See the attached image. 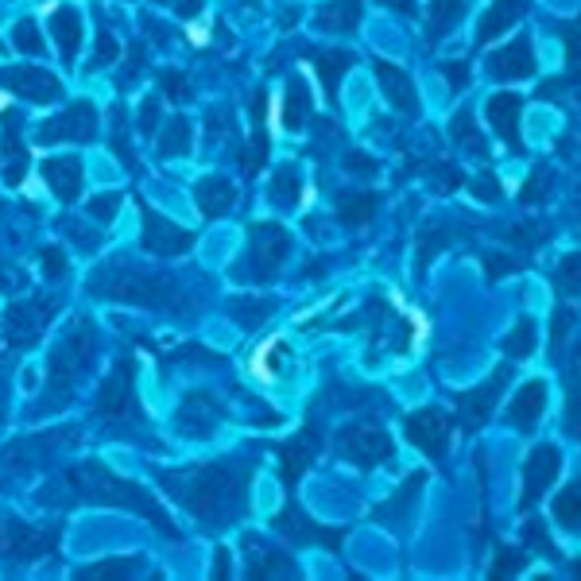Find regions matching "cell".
<instances>
[{
    "mask_svg": "<svg viewBox=\"0 0 581 581\" xmlns=\"http://www.w3.org/2000/svg\"><path fill=\"white\" fill-rule=\"evenodd\" d=\"M469 0H431V39H442L446 32L458 28Z\"/></svg>",
    "mask_w": 581,
    "mask_h": 581,
    "instance_id": "obj_25",
    "label": "cell"
},
{
    "mask_svg": "<svg viewBox=\"0 0 581 581\" xmlns=\"http://www.w3.org/2000/svg\"><path fill=\"white\" fill-rule=\"evenodd\" d=\"M50 32L59 39V55L62 62H74L77 59V47H82V20H77L74 8H59L50 16Z\"/></svg>",
    "mask_w": 581,
    "mask_h": 581,
    "instance_id": "obj_21",
    "label": "cell"
},
{
    "mask_svg": "<svg viewBox=\"0 0 581 581\" xmlns=\"http://www.w3.org/2000/svg\"><path fill=\"white\" fill-rule=\"evenodd\" d=\"M477 194H481V198H485V202H493V198H496V194H500V186L493 183V178H481V183H477Z\"/></svg>",
    "mask_w": 581,
    "mask_h": 581,
    "instance_id": "obj_50",
    "label": "cell"
},
{
    "mask_svg": "<svg viewBox=\"0 0 581 581\" xmlns=\"http://www.w3.org/2000/svg\"><path fill=\"white\" fill-rule=\"evenodd\" d=\"M136 562H124V558H109V562H97L94 570H77V577H128L132 574Z\"/></svg>",
    "mask_w": 581,
    "mask_h": 581,
    "instance_id": "obj_37",
    "label": "cell"
},
{
    "mask_svg": "<svg viewBox=\"0 0 581 581\" xmlns=\"http://www.w3.org/2000/svg\"><path fill=\"white\" fill-rule=\"evenodd\" d=\"M244 485H249L244 473H229L225 465H205L186 481V504L202 520L229 523L244 508Z\"/></svg>",
    "mask_w": 581,
    "mask_h": 581,
    "instance_id": "obj_2",
    "label": "cell"
},
{
    "mask_svg": "<svg viewBox=\"0 0 581 581\" xmlns=\"http://www.w3.org/2000/svg\"><path fill=\"white\" fill-rule=\"evenodd\" d=\"M407 438L422 449V454L442 458L446 438H449V419L442 415V411H415V415H407Z\"/></svg>",
    "mask_w": 581,
    "mask_h": 581,
    "instance_id": "obj_8",
    "label": "cell"
},
{
    "mask_svg": "<svg viewBox=\"0 0 581 581\" xmlns=\"http://www.w3.org/2000/svg\"><path fill=\"white\" fill-rule=\"evenodd\" d=\"M97 353V338H94V330L86 326V322H77V326H70V333L59 341V349L50 353V387H59L62 384H70V377H77L89 360H94ZM62 395H67V387H62Z\"/></svg>",
    "mask_w": 581,
    "mask_h": 581,
    "instance_id": "obj_3",
    "label": "cell"
},
{
    "mask_svg": "<svg viewBox=\"0 0 581 581\" xmlns=\"http://www.w3.org/2000/svg\"><path fill=\"white\" fill-rule=\"evenodd\" d=\"M527 8H531V0H496V5L485 12V20H481V43H493L496 35H504Z\"/></svg>",
    "mask_w": 581,
    "mask_h": 581,
    "instance_id": "obj_18",
    "label": "cell"
},
{
    "mask_svg": "<svg viewBox=\"0 0 581 581\" xmlns=\"http://www.w3.org/2000/svg\"><path fill=\"white\" fill-rule=\"evenodd\" d=\"M194 198H198L202 205V213L205 217H217V213H229V205H232V186H229V178H202L198 186H194Z\"/></svg>",
    "mask_w": 581,
    "mask_h": 581,
    "instance_id": "obj_23",
    "label": "cell"
},
{
    "mask_svg": "<svg viewBox=\"0 0 581 581\" xmlns=\"http://www.w3.org/2000/svg\"><path fill=\"white\" fill-rule=\"evenodd\" d=\"M512 237L523 244H535V241H542V229H512Z\"/></svg>",
    "mask_w": 581,
    "mask_h": 581,
    "instance_id": "obj_51",
    "label": "cell"
},
{
    "mask_svg": "<svg viewBox=\"0 0 581 581\" xmlns=\"http://www.w3.org/2000/svg\"><path fill=\"white\" fill-rule=\"evenodd\" d=\"M360 23V0H330L318 12V28L326 32H353Z\"/></svg>",
    "mask_w": 581,
    "mask_h": 581,
    "instance_id": "obj_24",
    "label": "cell"
},
{
    "mask_svg": "<svg viewBox=\"0 0 581 581\" xmlns=\"http://www.w3.org/2000/svg\"><path fill=\"white\" fill-rule=\"evenodd\" d=\"M70 485H74L86 500H94V504H113V508H132V512L144 515V520L159 523L171 539H178V535H175V523L167 520L159 508H155V500L144 493V488H140V485H128V481H121V477H113L101 461L77 465V469L70 473Z\"/></svg>",
    "mask_w": 581,
    "mask_h": 581,
    "instance_id": "obj_1",
    "label": "cell"
},
{
    "mask_svg": "<svg viewBox=\"0 0 581 581\" xmlns=\"http://www.w3.org/2000/svg\"><path fill=\"white\" fill-rule=\"evenodd\" d=\"M515 570H520V558H515V554H500V562H496L493 577H496V574H500V577H512Z\"/></svg>",
    "mask_w": 581,
    "mask_h": 581,
    "instance_id": "obj_45",
    "label": "cell"
},
{
    "mask_svg": "<svg viewBox=\"0 0 581 581\" xmlns=\"http://www.w3.org/2000/svg\"><path fill=\"white\" fill-rule=\"evenodd\" d=\"M574 574H577V577H581V562H574Z\"/></svg>",
    "mask_w": 581,
    "mask_h": 581,
    "instance_id": "obj_55",
    "label": "cell"
},
{
    "mask_svg": "<svg viewBox=\"0 0 581 581\" xmlns=\"http://www.w3.org/2000/svg\"><path fill=\"white\" fill-rule=\"evenodd\" d=\"M128 399H132V365L121 360V365L113 368L109 384L101 387V411H105V415H124Z\"/></svg>",
    "mask_w": 581,
    "mask_h": 581,
    "instance_id": "obj_20",
    "label": "cell"
},
{
    "mask_svg": "<svg viewBox=\"0 0 581 581\" xmlns=\"http://www.w3.org/2000/svg\"><path fill=\"white\" fill-rule=\"evenodd\" d=\"M504 380H508V368H500L496 377H488L485 387H477V392H465L461 395V411H469V426H481L488 415H493V404H496Z\"/></svg>",
    "mask_w": 581,
    "mask_h": 581,
    "instance_id": "obj_17",
    "label": "cell"
},
{
    "mask_svg": "<svg viewBox=\"0 0 581 581\" xmlns=\"http://www.w3.org/2000/svg\"><path fill=\"white\" fill-rule=\"evenodd\" d=\"M380 5H392V8H404L407 12L411 5H415V0H380Z\"/></svg>",
    "mask_w": 581,
    "mask_h": 581,
    "instance_id": "obj_54",
    "label": "cell"
},
{
    "mask_svg": "<svg viewBox=\"0 0 581 581\" xmlns=\"http://www.w3.org/2000/svg\"><path fill=\"white\" fill-rule=\"evenodd\" d=\"M276 531H283V535L295 539V542H326V547H338V531H322V527L306 523L299 508L283 512L279 520H276Z\"/></svg>",
    "mask_w": 581,
    "mask_h": 581,
    "instance_id": "obj_22",
    "label": "cell"
},
{
    "mask_svg": "<svg viewBox=\"0 0 581 581\" xmlns=\"http://www.w3.org/2000/svg\"><path fill=\"white\" fill-rule=\"evenodd\" d=\"M97 136V109L89 101H77L55 121L39 124V144H55V140H94Z\"/></svg>",
    "mask_w": 581,
    "mask_h": 581,
    "instance_id": "obj_5",
    "label": "cell"
},
{
    "mask_svg": "<svg viewBox=\"0 0 581 581\" xmlns=\"http://www.w3.org/2000/svg\"><path fill=\"white\" fill-rule=\"evenodd\" d=\"M542 175H547V171H542V167H539L535 178L523 186V202H539V198H542V194H539V186H542Z\"/></svg>",
    "mask_w": 581,
    "mask_h": 581,
    "instance_id": "obj_48",
    "label": "cell"
},
{
    "mask_svg": "<svg viewBox=\"0 0 581 581\" xmlns=\"http://www.w3.org/2000/svg\"><path fill=\"white\" fill-rule=\"evenodd\" d=\"M12 39H16V50H23V55H43V39H39L32 20H20L16 32H12Z\"/></svg>",
    "mask_w": 581,
    "mask_h": 581,
    "instance_id": "obj_36",
    "label": "cell"
},
{
    "mask_svg": "<svg viewBox=\"0 0 581 581\" xmlns=\"http://www.w3.org/2000/svg\"><path fill=\"white\" fill-rule=\"evenodd\" d=\"M249 241H252V264H256V276L260 279H271L276 276V268L283 264V256L291 249V237L283 232L279 225H252L249 229Z\"/></svg>",
    "mask_w": 581,
    "mask_h": 581,
    "instance_id": "obj_6",
    "label": "cell"
},
{
    "mask_svg": "<svg viewBox=\"0 0 581 581\" xmlns=\"http://www.w3.org/2000/svg\"><path fill=\"white\" fill-rule=\"evenodd\" d=\"M43 326H47L43 306H32V303L12 306L8 318H5V330H8V341L12 345H32L39 333H43Z\"/></svg>",
    "mask_w": 581,
    "mask_h": 581,
    "instance_id": "obj_14",
    "label": "cell"
},
{
    "mask_svg": "<svg viewBox=\"0 0 581 581\" xmlns=\"http://www.w3.org/2000/svg\"><path fill=\"white\" fill-rule=\"evenodd\" d=\"M318 454V438L314 434H299V438H295V442H287V446H279V458H283V485H295V481H299V473L306 469V465H310V458H314Z\"/></svg>",
    "mask_w": 581,
    "mask_h": 581,
    "instance_id": "obj_19",
    "label": "cell"
},
{
    "mask_svg": "<svg viewBox=\"0 0 581 581\" xmlns=\"http://www.w3.org/2000/svg\"><path fill=\"white\" fill-rule=\"evenodd\" d=\"M349 171H357V175H368V171H377V163L372 159H365V155H349Z\"/></svg>",
    "mask_w": 581,
    "mask_h": 581,
    "instance_id": "obj_47",
    "label": "cell"
},
{
    "mask_svg": "<svg viewBox=\"0 0 581 581\" xmlns=\"http://www.w3.org/2000/svg\"><path fill=\"white\" fill-rule=\"evenodd\" d=\"M566 431L581 438V392L570 395V411H566Z\"/></svg>",
    "mask_w": 581,
    "mask_h": 581,
    "instance_id": "obj_42",
    "label": "cell"
},
{
    "mask_svg": "<svg viewBox=\"0 0 581 581\" xmlns=\"http://www.w3.org/2000/svg\"><path fill=\"white\" fill-rule=\"evenodd\" d=\"M338 213H341L345 225H365L368 217L377 213V194H357V198H345L338 205Z\"/></svg>",
    "mask_w": 581,
    "mask_h": 581,
    "instance_id": "obj_30",
    "label": "cell"
},
{
    "mask_svg": "<svg viewBox=\"0 0 581 581\" xmlns=\"http://www.w3.org/2000/svg\"><path fill=\"white\" fill-rule=\"evenodd\" d=\"M488 70H493V77H527L535 70L531 43H527V39H515L512 47L496 50V55L488 59Z\"/></svg>",
    "mask_w": 581,
    "mask_h": 581,
    "instance_id": "obj_13",
    "label": "cell"
},
{
    "mask_svg": "<svg viewBox=\"0 0 581 581\" xmlns=\"http://www.w3.org/2000/svg\"><path fill=\"white\" fill-rule=\"evenodd\" d=\"M163 86H167V94H171V97H183L186 94V82L178 74H163Z\"/></svg>",
    "mask_w": 581,
    "mask_h": 581,
    "instance_id": "obj_49",
    "label": "cell"
},
{
    "mask_svg": "<svg viewBox=\"0 0 581 581\" xmlns=\"http://www.w3.org/2000/svg\"><path fill=\"white\" fill-rule=\"evenodd\" d=\"M109 59H116V43H113V35H101V47H97V67L101 62H109Z\"/></svg>",
    "mask_w": 581,
    "mask_h": 581,
    "instance_id": "obj_46",
    "label": "cell"
},
{
    "mask_svg": "<svg viewBox=\"0 0 581 581\" xmlns=\"http://www.w3.org/2000/svg\"><path fill=\"white\" fill-rule=\"evenodd\" d=\"M338 446H341V454L349 461H357V465H377V461L392 458V442H387V434L380 431V426H372V422L345 426L341 438H338Z\"/></svg>",
    "mask_w": 581,
    "mask_h": 581,
    "instance_id": "obj_4",
    "label": "cell"
},
{
    "mask_svg": "<svg viewBox=\"0 0 581 581\" xmlns=\"http://www.w3.org/2000/svg\"><path fill=\"white\" fill-rule=\"evenodd\" d=\"M213 574H217V577H225V574H229V554H225V550H217V554H213Z\"/></svg>",
    "mask_w": 581,
    "mask_h": 581,
    "instance_id": "obj_52",
    "label": "cell"
},
{
    "mask_svg": "<svg viewBox=\"0 0 581 581\" xmlns=\"http://www.w3.org/2000/svg\"><path fill=\"white\" fill-rule=\"evenodd\" d=\"M566 50H570V70H574V77H581V28L577 32H566Z\"/></svg>",
    "mask_w": 581,
    "mask_h": 581,
    "instance_id": "obj_41",
    "label": "cell"
},
{
    "mask_svg": "<svg viewBox=\"0 0 581 581\" xmlns=\"http://www.w3.org/2000/svg\"><path fill=\"white\" fill-rule=\"evenodd\" d=\"M271 198H276V205H283V210H291V205L299 202V178H295L291 167H283V171L276 175V183H271Z\"/></svg>",
    "mask_w": 581,
    "mask_h": 581,
    "instance_id": "obj_34",
    "label": "cell"
},
{
    "mask_svg": "<svg viewBox=\"0 0 581 581\" xmlns=\"http://www.w3.org/2000/svg\"><path fill=\"white\" fill-rule=\"evenodd\" d=\"M515 264H504V260H488V276H504V271H512Z\"/></svg>",
    "mask_w": 581,
    "mask_h": 581,
    "instance_id": "obj_53",
    "label": "cell"
},
{
    "mask_svg": "<svg viewBox=\"0 0 581 581\" xmlns=\"http://www.w3.org/2000/svg\"><path fill=\"white\" fill-rule=\"evenodd\" d=\"M155 124H159V101L144 97V105H140V132L155 136Z\"/></svg>",
    "mask_w": 581,
    "mask_h": 581,
    "instance_id": "obj_40",
    "label": "cell"
},
{
    "mask_svg": "<svg viewBox=\"0 0 581 581\" xmlns=\"http://www.w3.org/2000/svg\"><path fill=\"white\" fill-rule=\"evenodd\" d=\"M306 113H310L306 86L299 82V77H291V86H287V109H283V124H287L291 132H299L303 121H306Z\"/></svg>",
    "mask_w": 581,
    "mask_h": 581,
    "instance_id": "obj_28",
    "label": "cell"
},
{
    "mask_svg": "<svg viewBox=\"0 0 581 581\" xmlns=\"http://www.w3.org/2000/svg\"><path fill=\"white\" fill-rule=\"evenodd\" d=\"M504 349H508L512 357H527V353H531V349H535V322H531V318H523L520 326L512 330V338L504 341Z\"/></svg>",
    "mask_w": 581,
    "mask_h": 581,
    "instance_id": "obj_35",
    "label": "cell"
},
{
    "mask_svg": "<svg viewBox=\"0 0 581 581\" xmlns=\"http://www.w3.org/2000/svg\"><path fill=\"white\" fill-rule=\"evenodd\" d=\"M264 159H268V136L264 132H256V140H252V151H244V175H256L264 167Z\"/></svg>",
    "mask_w": 581,
    "mask_h": 581,
    "instance_id": "obj_38",
    "label": "cell"
},
{
    "mask_svg": "<svg viewBox=\"0 0 581 581\" xmlns=\"http://www.w3.org/2000/svg\"><path fill=\"white\" fill-rule=\"evenodd\" d=\"M0 86L5 89H16L20 97H32V101H59L62 97V82L50 70H0Z\"/></svg>",
    "mask_w": 581,
    "mask_h": 581,
    "instance_id": "obj_9",
    "label": "cell"
},
{
    "mask_svg": "<svg viewBox=\"0 0 581 581\" xmlns=\"http://www.w3.org/2000/svg\"><path fill=\"white\" fill-rule=\"evenodd\" d=\"M419 488H422V473H415V477H411L404 493H399V496H392V500L384 504V508H377V512H372V515H377V520H392V515H399V512H407V508H411V500L419 496Z\"/></svg>",
    "mask_w": 581,
    "mask_h": 581,
    "instance_id": "obj_32",
    "label": "cell"
},
{
    "mask_svg": "<svg viewBox=\"0 0 581 581\" xmlns=\"http://www.w3.org/2000/svg\"><path fill=\"white\" fill-rule=\"evenodd\" d=\"M349 67H353V55H349V50H322V55H318L322 86H326L330 97L338 94V82H341V74H345Z\"/></svg>",
    "mask_w": 581,
    "mask_h": 581,
    "instance_id": "obj_26",
    "label": "cell"
},
{
    "mask_svg": "<svg viewBox=\"0 0 581 581\" xmlns=\"http://www.w3.org/2000/svg\"><path fill=\"white\" fill-rule=\"evenodd\" d=\"M542 404H547V387H542L539 380H531L520 395L512 399V407H508V422L515 426V431H531V426L539 422V415H542Z\"/></svg>",
    "mask_w": 581,
    "mask_h": 581,
    "instance_id": "obj_16",
    "label": "cell"
},
{
    "mask_svg": "<svg viewBox=\"0 0 581 581\" xmlns=\"http://www.w3.org/2000/svg\"><path fill=\"white\" fill-rule=\"evenodd\" d=\"M449 136H454V144H458V148H465L469 155H481V159L488 155V144H485L481 136H477V128H473V116H469V109L454 116V124H449Z\"/></svg>",
    "mask_w": 581,
    "mask_h": 581,
    "instance_id": "obj_27",
    "label": "cell"
},
{
    "mask_svg": "<svg viewBox=\"0 0 581 581\" xmlns=\"http://www.w3.org/2000/svg\"><path fill=\"white\" fill-rule=\"evenodd\" d=\"M116 205H121V194H105V198H94V202H89V217H97L101 225H109L113 213H116Z\"/></svg>",
    "mask_w": 581,
    "mask_h": 581,
    "instance_id": "obj_39",
    "label": "cell"
},
{
    "mask_svg": "<svg viewBox=\"0 0 581 581\" xmlns=\"http://www.w3.org/2000/svg\"><path fill=\"white\" fill-rule=\"evenodd\" d=\"M446 77L454 89H461L465 82H469V67H465V62H446Z\"/></svg>",
    "mask_w": 581,
    "mask_h": 581,
    "instance_id": "obj_43",
    "label": "cell"
},
{
    "mask_svg": "<svg viewBox=\"0 0 581 581\" xmlns=\"http://www.w3.org/2000/svg\"><path fill=\"white\" fill-rule=\"evenodd\" d=\"M190 244H194L190 232L171 225L167 217H155L144 205V249H151L155 256H178L183 249H190Z\"/></svg>",
    "mask_w": 581,
    "mask_h": 581,
    "instance_id": "obj_10",
    "label": "cell"
},
{
    "mask_svg": "<svg viewBox=\"0 0 581 581\" xmlns=\"http://www.w3.org/2000/svg\"><path fill=\"white\" fill-rule=\"evenodd\" d=\"M554 287L562 295H581V252H570L554 271Z\"/></svg>",
    "mask_w": 581,
    "mask_h": 581,
    "instance_id": "obj_31",
    "label": "cell"
},
{
    "mask_svg": "<svg viewBox=\"0 0 581 581\" xmlns=\"http://www.w3.org/2000/svg\"><path fill=\"white\" fill-rule=\"evenodd\" d=\"M377 77H380V86H384V94L387 101L399 109V113H407V116H415L419 113V97H415V86H411V77L404 70H395L392 62H377Z\"/></svg>",
    "mask_w": 581,
    "mask_h": 581,
    "instance_id": "obj_12",
    "label": "cell"
},
{
    "mask_svg": "<svg viewBox=\"0 0 581 581\" xmlns=\"http://www.w3.org/2000/svg\"><path fill=\"white\" fill-rule=\"evenodd\" d=\"M190 148V121L186 116H175L167 124V132L159 136V155H183Z\"/></svg>",
    "mask_w": 581,
    "mask_h": 581,
    "instance_id": "obj_29",
    "label": "cell"
},
{
    "mask_svg": "<svg viewBox=\"0 0 581 581\" xmlns=\"http://www.w3.org/2000/svg\"><path fill=\"white\" fill-rule=\"evenodd\" d=\"M558 469H562V454L554 446H535L531 449V458H527V465H523V508H531V504L558 481Z\"/></svg>",
    "mask_w": 581,
    "mask_h": 581,
    "instance_id": "obj_7",
    "label": "cell"
},
{
    "mask_svg": "<svg viewBox=\"0 0 581 581\" xmlns=\"http://www.w3.org/2000/svg\"><path fill=\"white\" fill-rule=\"evenodd\" d=\"M554 515H558V523H566V527H581V485H570L558 496V504H554Z\"/></svg>",
    "mask_w": 581,
    "mask_h": 581,
    "instance_id": "obj_33",
    "label": "cell"
},
{
    "mask_svg": "<svg viewBox=\"0 0 581 581\" xmlns=\"http://www.w3.org/2000/svg\"><path fill=\"white\" fill-rule=\"evenodd\" d=\"M43 256H47V260H43V268H47V276H50V279H55V276H62V271H67V260H62V252H59V249H47Z\"/></svg>",
    "mask_w": 581,
    "mask_h": 581,
    "instance_id": "obj_44",
    "label": "cell"
},
{
    "mask_svg": "<svg viewBox=\"0 0 581 581\" xmlns=\"http://www.w3.org/2000/svg\"><path fill=\"white\" fill-rule=\"evenodd\" d=\"M520 113H523V97L520 94H496V97H488V121H493V128L500 132V140L508 148H520V136H515Z\"/></svg>",
    "mask_w": 581,
    "mask_h": 581,
    "instance_id": "obj_11",
    "label": "cell"
},
{
    "mask_svg": "<svg viewBox=\"0 0 581 581\" xmlns=\"http://www.w3.org/2000/svg\"><path fill=\"white\" fill-rule=\"evenodd\" d=\"M43 178L62 202H70V198H77V190H82V159H74V155H67V159H47Z\"/></svg>",
    "mask_w": 581,
    "mask_h": 581,
    "instance_id": "obj_15",
    "label": "cell"
}]
</instances>
